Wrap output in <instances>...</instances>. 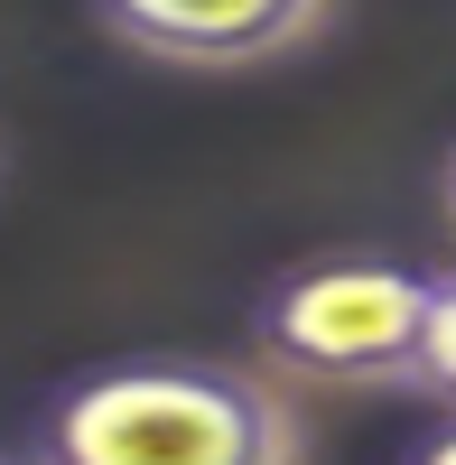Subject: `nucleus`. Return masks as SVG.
I'll return each instance as SVG.
<instances>
[{"label":"nucleus","instance_id":"nucleus-1","mask_svg":"<svg viewBox=\"0 0 456 465\" xmlns=\"http://www.w3.org/2000/svg\"><path fill=\"white\" fill-rule=\"evenodd\" d=\"M298 410L271 372L205 354L94 363L37 410V465H298Z\"/></svg>","mask_w":456,"mask_h":465},{"label":"nucleus","instance_id":"nucleus-2","mask_svg":"<svg viewBox=\"0 0 456 465\" xmlns=\"http://www.w3.org/2000/svg\"><path fill=\"white\" fill-rule=\"evenodd\" d=\"M447 270L392 261V252H326L280 270L252 298V344L289 381H335V391H410V363L429 344Z\"/></svg>","mask_w":456,"mask_h":465},{"label":"nucleus","instance_id":"nucleus-3","mask_svg":"<svg viewBox=\"0 0 456 465\" xmlns=\"http://www.w3.org/2000/svg\"><path fill=\"white\" fill-rule=\"evenodd\" d=\"M94 28L112 47L186 74H252L335 28V0H94Z\"/></svg>","mask_w":456,"mask_h":465},{"label":"nucleus","instance_id":"nucleus-4","mask_svg":"<svg viewBox=\"0 0 456 465\" xmlns=\"http://www.w3.org/2000/svg\"><path fill=\"white\" fill-rule=\"evenodd\" d=\"M410 391L456 410V270L438 280V317H429V344H420V363H410Z\"/></svg>","mask_w":456,"mask_h":465},{"label":"nucleus","instance_id":"nucleus-5","mask_svg":"<svg viewBox=\"0 0 456 465\" xmlns=\"http://www.w3.org/2000/svg\"><path fill=\"white\" fill-rule=\"evenodd\" d=\"M410 465H456V410H447V429H429L420 447H410Z\"/></svg>","mask_w":456,"mask_h":465},{"label":"nucleus","instance_id":"nucleus-6","mask_svg":"<svg viewBox=\"0 0 456 465\" xmlns=\"http://www.w3.org/2000/svg\"><path fill=\"white\" fill-rule=\"evenodd\" d=\"M438 205H447V223H456V149H447V168H438Z\"/></svg>","mask_w":456,"mask_h":465},{"label":"nucleus","instance_id":"nucleus-7","mask_svg":"<svg viewBox=\"0 0 456 465\" xmlns=\"http://www.w3.org/2000/svg\"><path fill=\"white\" fill-rule=\"evenodd\" d=\"M0 465H37V456H0Z\"/></svg>","mask_w":456,"mask_h":465}]
</instances>
